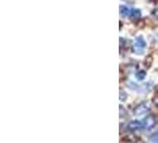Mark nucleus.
I'll list each match as a JSON object with an SVG mask.
<instances>
[{
	"label": "nucleus",
	"mask_w": 158,
	"mask_h": 143,
	"mask_svg": "<svg viewBox=\"0 0 158 143\" xmlns=\"http://www.w3.org/2000/svg\"><path fill=\"white\" fill-rule=\"evenodd\" d=\"M149 112V107L144 104V105H140L138 106L137 109H136V111H134V113L137 115V116H141V115H145V113H147Z\"/></svg>",
	"instance_id": "3"
},
{
	"label": "nucleus",
	"mask_w": 158,
	"mask_h": 143,
	"mask_svg": "<svg viewBox=\"0 0 158 143\" xmlns=\"http://www.w3.org/2000/svg\"><path fill=\"white\" fill-rule=\"evenodd\" d=\"M140 16H141V12L139 11V10H133L132 12H131V17H132V19L133 21H137L140 18Z\"/></svg>",
	"instance_id": "5"
},
{
	"label": "nucleus",
	"mask_w": 158,
	"mask_h": 143,
	"mask_svg": "<svg viewBox=\"0 0 158 143\" xmlns=\"http://www.w3.org/2000/svg\"><path fill=\"white\" fill-rule=\"evenodd\" d=\"M145 45H146V43L144 41V38H143L141 36H138V37L136 38V41H134V44H133V50H134L137 54H141V51L144 50Z\"/></svg>",
	"instance_id": "1"
},
{
	"label": "nucleus",
	"mask_w": 158,
	"mask_h": 143,
	"mask_svg": "<svg viewBox=\"0 0 158 143\" xmlns=\"http://www.w3.org/2000/svg\"><path fill=\"white\" fill-rule=\"evenodd\" d=\"M124 99H126V94L122 93V92H120V100H124Z\"/></svg>",
	"instance_id": "8"
},
{
	"label": "nucleus",
	"mask_w": 158,
	"mask_h": 143,
	"mask_svg": "<svg viewBox=\"0 0 158 143\" xmlns=\"http://www.w3.org/2000/svg\"><path fill=\"white\" fill-rule=\"evenodd\" d=\"M145 76H146V73H145L144 70H139V72L136 73V78H137L138 80H143Z\"/></svg>",
	"instance_id": "6"
},
{
	"label": "nucleus",
	"mask_w": 158,
	"mask_h": 143,
	"mask_svg": "<svg viewBox=\"0 0 158 143\" xmlns=\"http://www.w3.org/2000/svg\"><path fill=\"white\" fill-rule=\"evenodd\" d=\"M144 128H152L155 124H156V119L153 117H147L146 119H144Z\"/></svg>",
	"instance_id": "4"
},
{
	"label": "nucleus",
	"mask_w": 158,
	"mask_h": 143,
	"mask_svg": "<svg viewBox=\"0 0 158 143\" xmlns=\"http://www.w3.org/2000/svg\"><path fill=\"white\" fill-rule=\"evenodd\" d=\"M120 12H121L122 16H128L132 11H130V10H128L127 7H125V6H121V7H120Z\"/></svg>",
	"instance_id": "7"
},
{
	"label": "nucleus",
	"mask_w": 158,
	"mask_h": 143,
	"mask_svg": "<svg viewBox=\"0 0 158 143\" xmlns=\"http://www.w3.org/2000/svg\"><path fill=\"white\" fill-rule=\"evenodd\" d=\"M141 128H144V124L140 121H133V122H131L128 124V129L130 130H139Z\"/></svg>",
	"instance_id": "2"
}]
</instances>
